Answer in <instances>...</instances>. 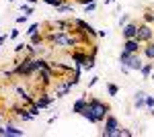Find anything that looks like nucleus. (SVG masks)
I'll return each instance as SVG.
<instances>
[{"instance_id":"obj_1","label":"nucleus","mask_w":154,"mask_h":137,"mask_svg":"<svg viewBox=\"0 0 154 137\" xmlns=\"http://www.w3.org/2000/svg\"><path fill=\"white\" fill-rule=\"evenodd\" d=\"M109 113H111V106H109V103L101 100V98H88V106L82 111V115H80V117H84L88 123L101 125Z\"/></svg>"},{"instance_id":"obj_2","label":"nucleus","mask_w":154,"mask_h":137,"mask_svg":"<svg viewBox=\"0 0 154 137\" xmlns=\"http://www.w3.org/2000/svg\"><path fill=\"white\" fill-rule=\"evenodd\" d=\"M119 66H128L131 72H140L144 66L142 53H130V51L121 49V53H119Z\"/></svg>"},{"instance_id":"obj_3","label":"nucleus","mask_w":154,"mask_h":137,"mask_svg":"<svg viewBox=\"0 0 154 137\" xmlns=\"http://www.w3.org/2000/svg\"><path fill=\"white\" fill-rule=\"evenodd\" d=\"M14 74L17 78H29V76H35V66H33V57L27 55L23 59H17L14 61Z\"/></svg>"},{"instance_id":"obj_4","label":"nucleus","mask_w":154,"mask_h":137,"mask_svg":"<svg viewBox=\"0 0 154 137\" xmlns=\"http://www.w3.org/2000/svg\"><path fill=\"white\" fill-rule=\"evenodd\" d=\"M101 135L103 137H119V121L117 117L109 113L103 121V129H101Z\"/></svg>"},{"instance_id":"obj_5","label":"nucleus","mask_w":154,"mask_h":137,"mask_svg":"<svg viewBox=\"0 0 154 137\" xmlns=\"http://www.w3.org/2000/svg\"><path fill=\"white\" fill-rule=\"evenodd\" d=\"M136 39L140 41V43H150L154 41V27L148 23H140L138 25V35H136Z\"/></svg>"},{"instance_id":"obj_6","label":"nucleus","mask_w":154,"mask_h":137,"mask_svg":"<svg viewBox=\"0 0 154 137\" xmlns=\"http://www.w3.org/2000/svg\"><path fill=\"white\" fill-rule=\"evenodd\" d=\"M72 27H74V29H78V31H82V33H86L91 39H95L97 33H99L95 27L88 23V21H84V19H72Z\"/></svg>"},{"instance_id":"obj_7","label":"nucleus","mask_w":154,"mask_h":137,"mask_svg":"<svg viewBox=\"0 0 154 137\" xmlns=\"http://www.w3.org/2000/svg\"><path fill=\"white\" fill-rule=\"evenodd\" d=\"M37 78H39V88H49L51 84H54V80H58L56 76H54V72L49 68H43V70H39L35 74Z\"/></svg>"},{"instance_id":"obj_8","label":"nucleus","mask_w":154,"mask_h":137,"mask_svg":"<svg viewBox=\"0 0 154 137\" xmlns=\"http://www.w3.org/2000/svg\"><path fill=\"white\" fill-rule=\"evenodd\" d=\"M72 88H74V86L68 82V78H58V80H56V88H54V96H56V98L66 96Z\"/></svg>"},{"instance_id":"obj_9","label":"nucleus","mask_w":154,"mask_h":137,"mask_svg":"<svg viewBox=\"0 0 154 137\" xmlns=\"http://www.w3.org/2000/svg\"><path fill=\"white\" fill-rule=\"evenodd\" d=\"M14 94H17V98H19L23 104H27V106L35 100V94H33V92H29L27 88H23V86H17V88H14Z\"/></svg>"},{"instance_id":"obj_10","label":"nucleus","mask_w":154,"mask_h":137,"mask_svg":"<svg viewBox=\"0 0 154 137\" xmlns=\"http://www.w3.org/2000/svg\"><path fill=\"white\" fill-rule=\"evenodd\" d=\"M123 51H130V53H142V43L134 37V39H123Z\"/></svg>"},{"instance_id":"obj_11","label":"nucleus","mask_w":154,"mask_h":137,"mask_svg":"<svg viewBox=\"0 0 154 137\" xmlns=\"http://www.w3.org/2000/svg\"><path fill=\"white\" fill-rule=\"evenodd\" d=\"M86 59H88V51H82V49H74L72 51V61H74L76 68H82L86 64Z\"/></svg>"},{"instance_id":"obj_12","label":"nucleus","mask_w":154,"mask_h":137,"mask_svg":"<svg viewBox=\"0 0 154 137\" xmlns=\"http://www.w3.org/2000/svg\"><path fill=\"white\" fill-rule=\"evenodd\" d=\"M121 35H123V39H134L138 35V23L136 21H130L125 27H121Z\"/></svg>"},{"instance_id":"obj_13","label":"nucleus","mask_w":154,"mask_h":137,"mask_svg":"<svg viewBox=\"0 0 154 137\" xmlns=\"http://www.w3.org/2000/svg\"><path fill=\"white\" fill-rule=\"evenodd\" d=\"M51 29H58V31H72V19H64V21H51L49 23Z\"/></svg>"},{"instance_id":"obj_14","label":"nucleus","mask_w":154,"mask_h":137,"mask_svg":"<svg viewBox=\"0 0 154 137\" xmlns=\"http://www.w3.org/2000/svg\"><path fill=\"white\" fill-rule=\"evenodd\" d=\"M23 135H25V131L19 129L17 125H12V123L4 125V137H23Z\"/></svg>"},{"instance_id":"obj_15","label":"nucleus","mask_w":154,"mask_h":137,"mask_svg":"<svg viewBox=\"0 0 154 137\" xmlns=\"http://www.w3.org/2000/svg\"><path fill=\"white\" fill-rule=\"evenodd\" d=\"M86 106H88V98H86V96H80L76 103L72 104V113L74 115H82V111L86 109Z\"/></svg>"},{"instance_id":"obj_16","label":"nucleus","mask_w":154,"mask_h":137,"mask_svg":"<svg viewBox=\"0 0 154 137\" xmlns=\"http://www.w3.org/2000/svg\"><path fill=\"white\" fill-rule=\"evenodd\" d=\"M142 57H146V59L154 61V41L144 43V45H142Z\"/></svg>"},{"instance_id":"obj_17","label":"nucleus","mask_w":154,"mask_h":137,"mask_svg":"<svg viewBox=\"0 0 154 137\" xmlns=\"http://www.w3.org/2000/svg\"><path fill=\"white\" fill-rule=\"evenodd\" d=\"M134 106H136V109L146 106V92L144 90H138L136 94H134Z\"/></svg>"},{"instance_id":"obj_18","label":"nucleus","mask_w":154,"mask_h":137,"mask_svg":"<svg viewBox=\"0 0 154 137\" xmlns=\"http://www.w3.org/2000/svg\"><path fill=\"white\" fill-rule=\"evenodd\" d=\"M152 72H154V61H150V59H146V61H144V66H142V70H140V74H142L144 78L148 80Z\"/></svg>"},{"instance_id":"obj_19","label":"nucleus","mask_w":154,"mask_h":137,"mask_svg":"<svg viewBox=\"0 0 154 137\" xmlns=\"http://www.w3.org/2000/svg\"><path fill=\"white\" fill-rule=\"evenodd\" d=\"M80 74H82V68H76V66H74V72H72L70 76H66V78H68V82H70L72 86H76V84L80 82Z\"/></svg>"},{"instance_id":"obj_20","label":"nucleus","mask_w":154,"mask_h":137,"mask_svg":"<svg viewBox=\"0 0 154 137\" xmlns=\"http://www.w3.org/2000/svg\"><path fill=\"white\" fill-rule=\"evenodd\" d=\"M29 43H31V45H43V43H45V35L43 33L31 35V37H29Z\"/></svg>"},{"instance_id":"obj_21","label":"nucleus","mask_w":154,"mask_h":137,"mask_svg":"<svg viewBox=\"0 0 154 137\" xmlns=\"http://www.w3.org/2000/svg\"><path fill=\"white\" fill-rule=\"evenodd\" d=\"M142 19H144V23H148V25H154V10L152 8H146L142 14Z\"/></svg>"},{"instance_id":"obj_22","label":"nucleus","mask_w":154,"mask_h":137,"mask_svg":"<svg viewBox=\"0 0 154 137\" xmlns=\"http://www.w3.org/2000/svg\"><path fill=\"white\" fill-rule=\"evenodd\" d=\"M105 86H107V94H109V96H117V94H119V86H117V84L107 82Z\"/></svg>"},{"instance_id":"obj_23","label":"nucleus","mask_w":154,"mask_h":137,"mask_svg":"<svg viewBox=\"0 0 154 137\" xmlns=\"http://www.w3.org/2000/svg\"><path fill=\"white\" fill-rule=\"evenodd\" d=\"M95 61H97V57L88 53V59H86V64L82 66V72H91V70L95 68Z\"/></svg>"},{"instance_id":"obj_24","label":"nucleus","mask_w":154,"mask_h":137,"mask_svg":"<svg viewBox=\"0 0 154 137\" xmlns=\"http://www.w3.org/2000/svg\"><path fill=\"white\" fill-rule=\"evenodd\" d=\"M56 12H74V4H70V2H64V4H60L58 8H56Z\"/></svg>"},{"instance_id":"obj_25","label":"nucleus","mask_w":154,"mask_h":137,"mask_svg":"<svg viewBox=\"0 0 154 137\" xmlns=\"http://www.w3.org/2000/svg\"><path fill=\"white\" fill-rule=\"evenodd\" d=\"M25 33L29 35V37H31V35H35V33H39V23H31L29 27H27V31H25Z\"/></svg>"},{"instance_id":"obj_26","label":"nucleus","mask_w":154,"mask_h":137,"mask_svg":"<svg viewBox=\"0 0 154 137\" xmlns=\"http://www.w3.org/2000/svg\"><path fill=\"white\" fill-rule=\"evenodd\" d=\"M27 109H29V113L33 115V117H39V111H41V109H39V106H37L35 103H31L29 106H27Z\"/></svg>"},{"instance_id":"obj_27","label":"nucleus","mask_w":154,"mask_h":137,"mask_svg":"<svg viewBox=\"0 0 154 137\" xmlns=\"http://www.w3.org/2000/svg\"><path fill=\"white\" fill-rule=\"evenodd\" d=\"M134 131H130L128 127H119V137H131Z\"/></svg>"},{"instance_id":"obj_28","label":"nucleus","mask_w":154,"mask_h":137,"mask_svg":"<svg viewBox=\"0 0 154 137\" xmlns=\"http://www.w3.org/2000/svg\"><path fill=\"white\" fill-rule=\"evenodd\" d=\"M21 12H25V14H27V16H29V14H33V6H31V4H27V2H25V4H21Z\"/></svg>"},{"instance_id":"obj_29","label":"nucleus","mask_w":154,"mask_h":137,"mask_svg":"<svg viewBox=\"0 0 154 137\" xmlns=\"http://www.w3.org/2000/svg\"><path fill=\"white\" fill-rule=\"evenodd\" d=\"M25 49H27V43H25V41H21V43H17V45H14V53L19 55V53H23Z\"/></svg>"},{"instance_id":"obj_30","label":"nucleus","mask_w":154,"mask_h":137,"mask_svg":"<svg viewBox=\"0 0 154 137\" xmlns=\"http://www.w3.org/2000/svg\"><path fill=\"white\" fill-rule=\"evenodd\" d=\"M97 10V2H91V4H86L84 6V14H91V12Z\"/></svg>"},{"instance_id":"obj_31","label":"nucleus","mask_w":154,"mask_h":137,"mask_svg":"<svg viewBox=\"0 0 154 137\" xmlns=\"http://www.w3.org/2000/svg\"><path fill=\"white\" fill-rule=\"evenodd\" d=\"M43 2H45V4H49V6H54V8H58L60 4H64L66 0H43Z\"/></svg>"},{"instance_id":"obj_32","label":"nucleus","mask_w":154,"mask_h":137,"mask_svg":"<svg viewBox=\"0 0 154 137\" xmlns=\"http://www.w3.org/2000/svg\"><path fill=\"white\" fill-rule=\"evenodd\" d=\"M128 23H130V14H121L119 16V27H125Z\"/></svg>"},{"instance_id":"obj_33","label":"nucleus","mask_w":154,"mask_h":137,"mask_svg":"<svg viewBox=\"0 0 154 137\" xmlns=\"http://www.w3.org/2000/svg\"><path fill=\"white\" fill-rule=\"evenodd\" d=\"M146 109H148V111L154 109V96H148V94H146Z\"/></svg>"},{"instance_id":"obj_34","label":"nucleus","mask_w":154,"mask_h":137,"mask_svg":"<svg viewBox=\"0 0 154 137\" xmlns=\"http://www.w3.org/2000/svg\"><path fill=\"white\" fill-rule=\"evenodd\" d=\"M19 35H21V29H11L8 37H11V39H19Z\"/></svg>"},{"instance_id":"obj_35","label":"nucleus","mask_w":154,"mask_h":137,"mask_svg":"<svg viewBox=\"0 0 154 137\" xmlns=\"http://www.w3.org/2000/svg\"><path fill=\"white\" fill-rule=\"evenodd\" d=\"M27 21H29V16H27V14H21V16H17V25H25Z\"/></svg>"},{"instance_id":"obj_36","label":"nucleus","mask_w":154,"mask_h":137,"mask_svg":"<svg viewBox=\"0 0 154 137\" xmlns=\"http://www.w3.org/2000/svg\"><path fill=\"white\" fill-rule=\"evenodd\" d=\"M101 80V78H99V76H93V78H91V80H88V88H93V86H95L97 82Z\"/></svg>"},{"instance_id":"obj_37","label":"nucleus","mask_w":154,"mask_h":137,"mask_svg":"<svg viewBox=\"0 0 154 137\" xmlns=\"http://www.w3.org/2000/svg\"><path fill=\"white\" fill-rule=\"evenodd\" d=\"M88 53L97 57V53H99V45H95V43H93V45H91V51H88Z\"/></svg>"},{"instance_id":"obj_38","label":"nucleus","mask_w":154,"mask_h":137,"mask_svg":"<svg viewBox=\"0 0 154 137\" xmlns=\"http://www.w3.org/2000/svg\"><path fill=\"white\" fill-rule=\"evenodd\" d=\"M78 4H82V6H86V4H91V2H97V0H76Z\"/></svg>"},{"instance_id":"obj_39","label":"nucleus","mask_w":154,"mask_h":137,"mask_svg":"<svg viewBox=\"0 0 154 137\" xmlns=\"http://www.w3.org/2000/svg\"><path fill=\"white\" fill-rule=\"evenodd\" d=\"M6 39H11V37H8V35H0V45H4Z\"/></svg>"},{"instance_id":"obj_40","label":"nucleus","mask_w":154,"mask_h":137,"mask_svg":"<svg viewBox=\"0 0 154 137\" xmlns=\"http://www.w3.org/2000/svg\"><path fill=\"white\" fill-rule=\"evenodd\" d=\"M107 35H109V31L103 29V31H99V33H97V37H107Z\"/></svg>"},{"instance_id":"obj_41","label":"nucleus","mask_w":154,"mask_h":137,"mask_svg":"<svg viewBox=\"0 0 154 137\" xmlns=\"http://www.w3.org/2000/svg\"><path fill=\"white\" fill-rule=\"evenodd\" d=\"M37 2H39V0H27V4H31V6H35Z\"/></svg>"},{"instance_id":"obj_42","label":"nucleus","mask_w":154,"mask_h":137,"mask_svg":"<svg viewBox=\"0 0 154 137\" xmlns=\"http://www.w3.org/2000/svg\"><path fill=\"white\" fill-rule=\"evenodd\" d=\"M0 135L4 137V125H0Z\"/></svg>"},{"instance_id":"obj_43","label":"nucleus","mask_w":154,"mask_h":137,"mask_svg":"<svg viewBox=\"0 0 154 137\" xmlns=\"http://www.w3.org/2000/svg\"><path fill=\"white\" fill-rule=\"evenodd\" d=\"M113 2H115V0H105V4H113Z\"/></svg>"},{"instance_id":"obj_44","label":"nucleus","mask_w":154,"mask_h":137,"mask_svg":"<svg viewBox=\"0 0 154 137\" xmlns=\"http://www.w3.org/2000/svg\"><path fill=\"white\" fill-rule=\"evenodd\" d=\"M2 117H4V111H2V109H0V119H2Z\"/></svg>"},{"instance_id":"obj_45","label":"nucleus","mask_w":154,"mask_h":137,"mask_svg":"<svg viewBox=\"0 0 154 137\" xmlns=\"http://www.w3.org/2000/svg\"><path fill=\"white\" fill-rule=\"evenodd\" d=\"M148 80H154V72H152V74H150V78H148Z\"/></svg>"},{"instance_id":"obj_46","label":"nucleus","mask_w":154,"mask_h":137,"mask_svg":"<svg viewBox=\"0 0 154 137\" xmlns=\"http://www.w3.org/2000/svg\"><path fill=\"white\" fill-rule=\"evenodd\" d=\"M148 113H150V115H152V117H154V109H150V111H148Z\"/></svg>"},{"instance_id":"obj_47","label":"nucleus","mask_w":154,"mask_h":137,"mask_svg":"<svg viewBox=\"0 0 154 137\" xmlns=\"http://www.w3.org/2000/svg\"><path fill=\"white\" fill-rule=\"evenodd\" d=\"M8 2H14V0H8Z\"/></svg>"},{"instance_id":"obj_48","label":"nucleus","mask_w":154,"mask_h":137,"mask_svg":"<svg viewBox=\"0 0 154 137\" xmlns=\"http://www.w3.org/2000/svg\"><path fill=\"white\" fill-rule=\"evenodd\" d=\"M0 47H2V45H0Z\"/></svg>"}]
</instances>
